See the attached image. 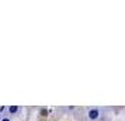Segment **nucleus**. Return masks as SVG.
<instances>
[{"mask_svg": "<svg viewBox=\"0 0 125 121\" xmlns=\"http://www.w3.org/2000/svg\"><path fill=\"white\" fill-rule=\"evenodd\" d=\"M0 120H1V115H0Z\"/></svg>", "mask_w": 125, "mask_h": 121, "instance_id": "4", "label": "nucleus"}, {"mask_svg": "<svg viewBox=\"0 0 125 121\" xmlns=\"http://www.w3.org/2000/svg\"><path fill=\"white\" fill-rule=\"evenodd\" d=\"M20 110H21V107L20 106H9L6 110V114L10 117V115H17L18 113H20Z\"/></svg>", "mask_w": 125, "mask_h": 121, "instance_id": "2", "label": "nucleus"}, {"mask_svg": "<svg viewBox=\"0 0 125 121\" xmlns=\"http://www.w3.org/2000/svg\"><path fill=\"white\" fill-rule=\"evenodd\" d=\"M0 121H11V120H10V117L4 113V115H1V120H0Z\"/></svg>", "mask_w": 125, "mask_h": 121, "instance_id": "3", "label": "nucleus"}, {"mask_svg": "<svg viewBox=\"0 0 125 121\" xmlns=\"http://www.w3.org/2000/svg\"><path fill=\"white\" fill-rule=\"evenodd\" d=\"M101 109L100 107H93V109L87 110V118L89 121H100L101 120Z\"/></svg>", "mask_w": 125, "mask_h": 121, "instance_id": "1", "label": "nucleus"}]
</instances>
